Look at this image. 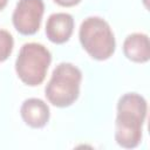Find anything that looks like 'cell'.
Segmentation results:
<instances>
[{"label":"cell","instance_id":"cell-1","mask_svg":"<svg viewBox=\"0 0 150 150\" xmlns=\"http://www.w3.org/2000/svg\"><path fill=\"white\" fill-rule=\"evenodd\" d=\"M146 111V101L139 94L127 93L120 97L115 122V141L120 146L125 149L138 146Z\"/></svg>","mask_w":150,"mask_h":150},{"label":"cell","instance_id":"cell-2","mask_svg":"<svg viewBox=\"0 0 150 150\" xmlns=\"http://www.w3.org/2000/svg\"><path fill=\"white\" fill-rule=\"evenodd\" d=\"M81 80L82 73L76 66L62 62L53 70L52 77L46 86L45 95L57 108L69 107L79 98Z\"/></svg>","mask_w":150,"mask_h":150},{"label":"cell","instance_id":"cell-3","mask_svg":"<svg viewBox=\"0 0 150 150\" xmlns=\"http://www.w3.org/2000/svg\"><path fill=\"white\" fill-rule=\"evenodd\" d=\"M80 42L83 49L95 60H108L116 48L115 36L109 23L100 16L84 19L79 30Z\"/></svg>","mask_w":150,"mask_h":150},{"label":"cell","instance_id":"cell-4","mask_svg":"<svg viewBox=\"0 0 150 150\" xmlns=\"http://www.w3.org/2000/svg\"><path fill=\"white\" fill-rule=\"evenodd\" d=\"M52 62V54L41 43H25L16 57L15 70L19 79L27 86L35 87L43 82L48 67Z\"/></svg>","mask_w":150,"mask_h":150},{"label":"cell","instance_id":"cell-5","mask_svg":"<svg viewBox=\"0 0 150 150\" xmlns=\"http://www.w3.org/2000/svg\"><path fill=\"white\" fill-rule=\"evenodd\" d=\"M45 12L43 0H19L12 15L15 29L22 35L35 34Z\"/></svg>","mask_w":150,"mask_h":150},{"label":"cell","instance_id":"cell-6","mask_svg":"<svg viewBox=\"0 0 150 150\" xmlns=\"http://www.w3.org/2000/svg\"><path fill=\"white\" fill-rule=\"evenodd\" d=\"M74 30V19L68 13H54L49 15L46 23V35L49 41L56 45L69 40Z\"/></svg>","mask_w":150,"mask_h":150},{"label":"cell","instance_id":"cell-7","mask_svg":"<svg viewBox=\"0 0 150 150\" xmlns=\"http://www.w3.org/2000/svg\"><path fill=\"white\" fill-rule=\"evenodd\" d=\"M20 114L23 122L34 129L43 128L48 123L50 116L49 107L47 103L35 97L28 98L22 103Z\"/></svg>","mask_w":150,"mask_h":150},{"label":"cell","instance_id":"cell-8","mask_svg":"<svg viewBox=\"0 0 150 150\" xmlns=\"http://www.w3.org/2000/svg\"><path fill=\"white\" fill-rule=\"evenodd\" d=\"M123 53L134 62H148L150 59V41L148 35L143 33H132L128 35L123 43Z\"/></svg>","mask_w":150,"mask_h":150},{"label":"cell","instance_id":"cell-9","mask_svg":"<svg viewBox=\"0 0 150 150\" xmlns=\"http://www.w3.org/2000/svg\"><path fill=\"white\" fill-rule=\"evenodd\" d=\"M14 40L12 34L6 29H0V63L6 61L12 54Z\"/></svg>","mask_w":150,"mask_h":150},{"label":"cell","instance_id":"cell-10","mask_svg":"<svg viewBox=\"0 0 150 150\" xmlns=\"http://www.w3.org/2000/svg\"><path fill=\"white\" fill-rule=\"evenodd\" d=\"M81 0H54L55 4H57L59 6L62 7H73L77 4H80Z\"/></svg>","mask_w":150,"mask_h":150},{"label":"cell","instance_id":"cell-11","mask_svg":"<svg viewBox=\"0 0 150 150\" xmlns=\"http://www.w3.org/2000/svg\"><path fill=\"white\" fill-rule=\"evenodd\" d=\"M7 2H8V0H0V11H2L6 7Z\"/></svg>","mask_w":150,"mask_h":150}]
</instances>
